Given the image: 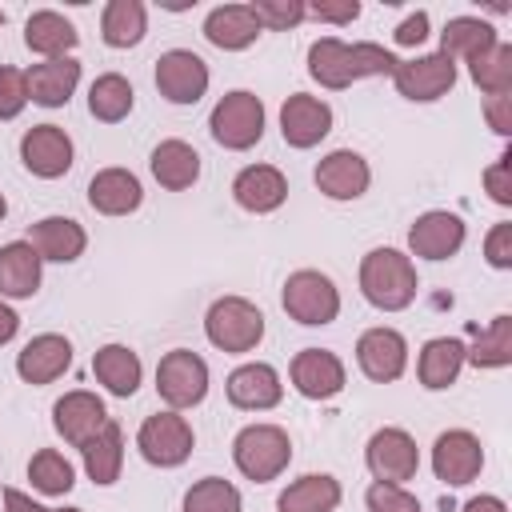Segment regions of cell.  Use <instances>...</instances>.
<instances>
[{"label":"cell","instance_id":"cell-1","mask_svg":"<svg viewBox=\"0 0 512 512\" xmlns=\"http://www.w3.org/2000/svg\"><path fill=\"white\" fill-rule=\"evenodd\" d=\"M400 64L396 52H388L384 44H372V40H340V36H320L308 44V76L328 88V92H340L356 80H368V76H392Z\"/></svg>","mask_w":512,"mask_h":512},{"label":"cell","instance_id":"cell-2","mask_svg":"<svg viewBox=\"0 0 512 512\" xmlns=\"http://www.w3.org/2000/svg\"><path fill=\"white\" fill-rule=\"evenodd\" d=\"M420 292V276L408 252L400 248H372L360 260V296L376 312H404Z\"/></svg>","mask_w":512,"mask_h":512},{"label":"cell","instance_id":"cell-3","mask_svg":"<svg viewBox=\"0 0 512 512\" xmlns=\"http://www.w3.org/2000/svg\"><path fill=\"white\" fill-rule=\"evenodd\" d=\"M232 464L244 480L268 484L292 464V440L280 424H244L232 440Z\"/></svg>","mask_w":512,"mask_h":512},{"label":"cell","instance_id":"cell-4","mask_svg":"<svg viewBox=\"0 0 512 512\" xmlns=\"http://www.w3.org/2000/svg\"><path fill=\"white\" fill-rule=\"evenodd\" d=\"M204 336L212 348L244 356L264 340V312L244 296H220L204 312Z\"/></svg>","mask_w":512,"mask_h":512},{"label":"cell","instance_id":"cell-5","mask_svg":"<svg viewBox=\"0 0 512 512\" xmlns=\"http://www.w3.org/2000/svg\"><path fill=\"white\" fill-rule=\"evenodd\" d=\"M208 132L228 152H248L264 140V100L248 88H232L216 100L208 116Z\"/></svg>","mask_w":512,"mask_h":512},{"label":"cell","instance_id":"cell-6","mask_svg":"<svg viewBox=\"0 0 512 512\" xmlns=\"http://www.w3.org/2000/svg\"><path fill=\"white\" fill-rule=\"evenodd\" d=\"M280 304L284 312L304 324V328H324L340 316V288L328 272L320 268H296L288 280H284V292H280Z\"/></svg>","mask_w":512,"mask_h":512},{"label":"cell","instance_id":"cell-7","mask_svg":"<svg viewBox=\"0 0 512 512\" xmlns=\"http://www.w3.org/2000/svg\"><path fill=\"white\" fill-rule=\"evenodd\" d=\"M156 396L172 412L196 408L208 396V364H204V356H196L192 348L164 352L160 364H156Z\"/></svg>","mask_w":512,"mask_h":512},{"label":"cell","instance_id":"cell-8","mask_svg":"<svg viewBox=\"0 0 512 512\" xmlns=\"http://www.w3.org/2000/svg\"><path fill=\"white\" fill-rule=\"evenodd\" d=\"M136 448L152 468H180L196 448V432L180 412L164 408L136 428Z\"/></svg>","mask_w":512,"mask_h":512},{"label":"cell","instance_id":"cell-9","mask_svg":"<svg viewBox=\"0 0 512 512\" xmlns=\"http://www.w3.org/2000/svg\"><path fill=\"white\" fill-rule=\"evenodd\" d=\"M364 464H368L372 480L408 484L420 472V448H416L412 432H404V428H376L364 444Z\"/></svg>","mask_w":512,"mask_h":512},{"label":"cell","instance_id":"cell-10","mask_svg":"<svg viewBox=\"0 0 512 512\" xmlns=\"http://www.w3.org/2000/svg\"><path fill=\"white\" fill-rule=\"evenodd\" d=\"M392 84L404 100L432 104V100H440L456 88V60H448L444 52H424V56L400 60L396 72H392Z\"/></svg>","mask_w":512,"mask_h":512},{"label":"cell","instance_id":"cell-11","mask_svg":"<svg viewBox=\"0 0 512 512\" xmlns=\"http://www.w3.org/2000/svg\"><path fill=\"white\" fill-rule=\"evenodd\" d=\"M156 92L168 100V104H196L204 92H208V64L204 56H196L192 48H168L156 56Z\"/></svg>","mask_w":512,"mask_h":512},{"label":"cell","instance_id":"cell-12","mask_svg":"<svg viewBox=\"0 0 512 512\" xmlns=\"http://www.w3.org/2000/svg\"><path fill=\"white\" fill-rule=\"evenodd\" d=\"M432 472L448 488H464L484 472V444L468 428H448L432 444Z\"/></svg>","mask_w":512,"mask_h":512},{"label":"cell","instance_id":"cell-13","mask_svg":"<svg viewBox=\"0 0 512 512\" xmlns=\"http://www.w3.org/2000/svg\"><path fill=\"white\" fill-rule=\"evenodd\" d=\"M464 240H468L464 216H456L448 208H428L408 228V256H420V260H452L464 248Z\"/></svg>","mask_w":512,"mask_h":512},{"label":"cell","instance_id":"cell-14","mask_svg":"<svg viewBox=\"0 0 512 512\" xmlns=\"http://www.w3.org/2000/svg\"><path fill=\"white\" fill-rule=\"evenodd\" d=\"M288 380L304 400H332L348 384V368L332 348H300L288 364Z\"/></svg>","mask_w":512,"mask_h":512},{"label":"cell","instance_id":"cell-15","mask_svg":"<svg viewBox=\"0 0 512 512\" xmlns=\"http://www.w3.org/2000/svg\"><path fill=\"white\" fill-rule=\"evenodd\" d=\"M72 160H76V148H72V136L60 124H32L20 136V164L40 180L68 176Z\"/></svg>","mask_w":512,"mask_h":512},{"label":"cell","instance_id":"cell-16","mask_svg":"<svg viewBox=\"0 0 512 512\" xmlns=\"http://www.w3.org/2000/svg\"><path fill=\"white\" fill-rule=\"evenodd\" d=\"M356 364H360V372L372 384L400 380L404 368H408V340H404V332H396L388 324L360 332V340H356Z\"/></svg>","mask_w":512,"mask_h":512},{"label":"cell","instance_id":"cell-17","mask_svg":"<svg viewBox=\"0 0 512 512\" xmlns=\"http://www.w3.org/2000/svg\"><path fill=\"white\" fill-rule=\"evenodd\" d=\"M332 104L320 100V96H308V92H292L284 104H280V136L288 148H316L328 132H332Z\"/></svg>","mask_w":512,"mask_h":512},{"label":"cell","instance_id":"cell-18","mask_svg":"<svg viewBox=\"0 0 512 512\" xmlns=\"http://www.w3.org/2000/svg\"><path fill=\"white\" fill-rule=\"evenodd\" d=\"M224 392H228V404L240 408V412H268V408H276L284 400V380H280V372L272 364L248 360V364L228 372Z\"/></svg>","mask_w":512,"mask_h":512},{"label":"cell","instance_id":"cell-19","mask_svg":"<svg viewBox=\"0 0 512 512\" xmlns=\"http://www.w3.org/2000/svg\"><path fill=\"white\" fill-rule=\"evenodd\" d=\"M72 368V340L60 332H40L16 352V376L32 388L60 380Z\"/></svg>","mask_w":512,"mask_h":512},{"label":"cell","instance_id":"cell-20","mask_svg":"<svg viewBox=\"0 0 512 512\" xmlns=\"http://www.w3.org/2000/svg\"><path fill=\"white\" fill-rule=\"evenodd\" d=\"M108 420H112V416H108L104 400H100L96 392H84V388L64 392V396L52 404V428H56V436H64V444H72V448H80L84 440H92Z\"/></svg>","mask_w":512,"mask_h":512},{"label":"cell","instance_id":"cell-21","mask_svg":"<svg viewBox=\"0 0 512 512\" xmlns=\"http://www.w3.org/2000/svg\"><path fill=\"white\" fill-rule=\"evenodd\" d=\"M312 180L328 200H360L368 192V184H372V168H368V160L360 152L336 148V152L320 156Z\"/></svg>","mask_w":512,"mask_h":512},{"label":"cell","instance_id":"cell-22","mask_svg":"<svg viewBox=\"0 0 512 512\" xmlns=\"http://www.w3.org/2000/svg\"><path fill=\"white\" fill-rule=\"evenodd\" d=\"M232 200L252 216H268L288 200V176L276 164H248L232 180Z\"/></svg>","mask_w":512,"mask_h":512},{"label":"cell","instance_id":"cell-23","mask_svg":"<svg viewBox=\"0 0 512 512\" xmlns=\"http://www.w3.org/2000/svg\"><path fill=\"white\" fill-rule=\"evenodd\" d=\"M88 204L100 212V216H128L144 204V184L136 172L112 164V168H100L92 180H88Z\"/></svg>","mask_w":512,"mask_h":512},{"label":"cell","instance_id":"cell-24","mask_svg":"<svg viewBox=\"0 0 512 512\" xmlns=\"http://www.w3.org/2000/svg\"><path fill=\"white\" fill-rule=\"evenodd\" d=\"M28 244L36 248L40 260H52V264H72L84 256L88 248V232L80 220L72 216H44L28 228Z\"/></svg>","mask_w":512,"mask_h":512},{"label":"cell","instance_id":"cell-25","mask_svg":"<svg viewBox=\"0 0 512 512\" xmlns=\"http://www.w3.org/2000/svg\"><path fill=\"white\" fill-rule=\"evenodd\" d=\"M28 104L40 108H64L80 84V60L76 56H60V60H40L28 72Z\"/></svg>","mask_w":512,"mask_h":512},{"label":"cell","instance_id":"cell-26","mask_svg":"<svg viewBox=\"0 0 512 512\" xmlns=\"http://www.w3.org/2000/svg\"><path fill=\"white\" fill-rule=\"evenodd\" d=\"M44 280V260L28 240L0 248V300H32Z\"/></svg>","mask_w":512,"mask_h":512},{"label":"cell","instance_id":"cell-27","mask_svg":"<svg viewBox=\"0 0 512 512\" xmlns=\"http://www.w3.org/2000/svg\"><path fill=\"white\" fill-rule=\"evenodd\" d=\"M260 20L252 16L248 4H220L204 16V40L220 52H244L260 40Z\"/></svg>","mask_w":512,"mask_h":512},{"label":"cell","instance_id":"cell-28","mask_svg":"<svg viewBox=\"0 0 512 512\" xmlns=\"http://www.w3.org/2000/svg\"><path fill=\"white\" fill-rule=\"evenodd\" d=\"M24 44L40 60H60V56H72V48L80 44V32L64 12L40 8V12H32L24 20Z\"/></svg>","mask_w":512,"mask_h":512},{"label":"cell","instance_id":"cell-29","mask_svg":"<svg viewBox=\"0 0 512 512\" xmlns=\"http://www.w3.org/2000/svg\"><path fill=\"white\" fill-rule=\"evenodd\" d=\"M460 372H464V340H456V336H432V340H424V348L416 356V380H420V388L444 392V388H452L460 380Z\"/></svg>","mask_w":512,"mask_h":512},{"label":"cell","instance_id":"cell-30","mask_svg":"<svg viewBox=\"0 0 512 512\" xmlns=\"http://www.w3.org/2000/svg\"><path fill=\"white\" fill-rule=\"evenodd\" d=\"M92 376H96V384H104L108 396L128 400V396H136V388H140L144 364H140V356H136L128 344H100V348L92 352Z\"/></svg>","mask_w":512,"mask_h":512},{"label":"cell","instance_id":"cell-31","mask_svg":"<svg viewBox=\"0 0 512 512\" xmlns=\"http://www.w3.org/2000/svg\"><path fill=\"white\" fill-rule=\"evenodd\" d=\"M148 168H152V176H156V184L160 188H168V192H184V188H192L196 180H200V152L188 144V140H160L156 148H152V156H148Z\"/></svg>","mask_w":512,"mask_h":512},{"label":"cell","instance_id":"cell-32","mask_svg":"<svg viewBox=\"0 0 512 512\" xmlns=\"http://www.w3.org/2000/svg\"><path fill=\"white\" fill-rule=\"evenodd\" d=\"M344 500V488L336 476L328 472H308L300 480H292L280 496H276V512H336Z\"/></svg>","mask_w":512,"mask_h":512},{"label":"cell","instance_id":"cell-33","mask_svg":"<svg viewBox=\"0 0 512 512\" xmlns=\"http://www.w3.org/2000/svg\"><path fill=\"white\" fill-rule=\"evenodd\" d=\"M80 456H84V472L92 484L108 488L120 480V468H124V432L116 420H108L92 440L80 444Z\"/></svg>","mask_w":512,"mask_h":512},{"label":"cell","instance_id":"cell-34","mask_svg":"<svg viewBox=\"0 0 512 512\" xmlns=\"http://www.w3.org/2000/svg\"><path fill=\"white\" fill-rule=\"evenodd\" d=\"M148 32V8L140 0H108L100 12V40L108 48H136Z\"/></svg>","mask_w":512,"mask_h":512},{"label":"cell","instance_id":"cell-35","mask_svg":"<svg viewBox=\"0 0 512 512\" xmlns=\"http://www.w3.org/2000/svg\"><path fill=\"white\" fill-rule=\"evenodd\" d=\"M500 36H496V28L488 24V20H480V16H452L448 24H444V32H440V52L448 56V60H476L480 52H488L492 44H496Z\"/></svg>","mask_w":512,"mask_h":512},{"label":"cell","instance_id":"cell-36","mask_svg":"<svg viewBox=\"0 0 512 512\" xmlns=\"http://www.w3.org/2000/svg\"><path fill=\"white\" fill-rule=\"evenodd\" d=\"M132 104H136V92H132L128 76H120V72H104V76H96L92 88H88V112H92L100 124H120V120H128Z\"/></svg>","mask_w":512,"mask_h":512},{"label":"cell","instance_id":"cell-37","mask_svg":"<svg viewBox=\"0 0 512 512\" xmlns=\"http://www.w3.org/2000/svg\"><path fill=\"white\" fill-rule=\"evenodd\" d=\"M464 364H476V368H508L512 364V316L500 312L488 320V328L464 344Z\"/></svg>","mask_w":512,"mask_h":512},{"label":"cell","instance_id":"cell-38","mask_svg":"<svg viewBox=\"0 0 512 512\" xmlns=\"http://www.w3.org/2000/svg\"><path fill=\"white\" fill-rule=\"evenodd\" d=\"M468 76L484 96H504L512 92V44L496 40L488 52H480L476 60H468Z\"/></svg>","mask_w":512,"mask_h":512},{"label":"cell","instance_id":"cell-39","mask_svg":"<svg viewBox=\"0 0 512 512\" xmlns=\"http://www.w3.org/2000/svg\"><path fill=\"white\" fill-rule=\"evenodd\" d=\"M28 484H32L40 496H68L72 484H76V468H72V460H68L64 452L40 448V452H32V460H28Z\"/></svg>","mask_w":512,"mask_h":512},{"label":"cell","instance_id":"cell-40","mask_svg":"<svg viewBox=\"0 0 512 512\" xmlns=\"http://www.w3.org/2000/svg\"><path fill=\"white\" fill-rule=\"evenodd\" d=\"M184 512H244L240 488L224 476H204L184 492Z\"/></svg>","mask_w":512,"mask_h":512},{"label":"cell","instance_id":"cell-41","mask_svg":"<svg viewBox=\"0 0 512 512\" xmlns=\"http://www.w3.org/2000/svg\"><path fill=\"white\" fill-rule=\"evenodd\" d=\"M248 8L264 32H288L304 20V0H252Z\"/></svg>","mask_w":512,"mask_h":512},{"label":"cell","instance_id":"cell-42","mask_svg":"<svg viewBox=\"0 0 512 512\" xmlns=\"http://www.w3.org/2000/svg\"><path fill=\"white\" fill-rule=\"evenodd\" d=\"M364 504H368V512H420V500L404 484H384V480L368 484Z\"/></svg>","mask_w":512,"mask_h":512},{"label":"cell","instance_id":"cell-43","mask_svg":"<svg viewBox=\"0 0 512 512\" xmlns=\"http://www.w3.org/2000/svg\"><path fill=\"white\" fill-rule=\"evenodd\" d=\"M28 108V76L24 68L0 64V120H16Z\"/></svg>","mask_w":512,"mask_h":512},{"label":"cell","instance_id":"cell-44","mask_svg":"<svg viewBox=\"0 0 512 512\" xmlns=\"http://www.w3.org/2000/svg\"><path fill=\"white\" fill-rule=\"evenodd\" d=\"M484 192H488V200L492 204H500V208H512V152L504 148L488 168H484Z\"/></svg>","mask_w":512,"mask_h":512},{"label":"cell","instance_id":"cell-45","mask_svg":"<svg viewBox=\"0 0 512 512\" xmlns=\"http://www.w3.org/2000/svg\"><path fill=\"white\" fill-rule=\"evenodd\" d=\"M484 260L496 272H508L512 268V220H500V224L488 228V236H484Z\"/></svg>","mask_w":512,"mask_h":512},{"label":"cell","instance_id":"cell-46","mask_svg":"<svg viewBox=\"0 0 512 512\" xmlns=\"http://www.w3.org/2000/svg\"><path fill=\"white\" fill-rule=\"evenodd\" d=\"M360 16V0H316V4H304V20H320V24H352Z\"/></svg>","mask_w":512,"mask_h":512},{"label":"cell","instance_id":"cell-47","mask_svg":"<svg viewBox=\"0 0 512 512\" xmlns=\"http://www.w3.org/2000/svg\"><path fill=\"white\" fill-rule=\"evenodd\" d=\"M484 120L496 136H512V92L504 96H484Z\"/></svg>","mask_w":512,"mask_h":512},{"label":"cell","instance_id":"cell-48","mask_svg":"<svg viewBox=\"0 0 512 512\" xmlns=\"http://www.w3.org/2000/svg\"><path fill=\"white\" fill-rule=\"evenodd\" d=\"M428 36H432V32H428V12H412V16H404V20L396 24V32H392V40H396L400 48H420Z\"/></svg>","mask_w":512,"mask_h":512},{"label":"cell","instance_id":"cell-49","mask_svg":"<svg viewBox=\"0 0 512 512\" xmlns=\"http://www.w3.org/2000/svg\"><path fill=\"white\" fill-rule=\"evenodd\" d=\"M0 496H4V512H84V508H48V504H36L20 488H4Z\"/></svg>","mask_w":512,"mask_h":512},{"label":"cell","instance_id":"cell-50","mask_svg":"<svg viewBox=\"0 0 512 512\" xmlns=\"http://www.w3.org/2000/svg\"><path fill=\"white\" fill-rule=\"evenodd\" d=\"M460 512H508V504L500 500V496H488V492H480V496H472Z\"/></svg>","mask_w":512,"mask_h":512},{"label":"cell","instance_id":"cell-51","mask_svg":"<svg viewBox=\"0 0 512 512\" xmlns=\"http://www.w3.org/2000/svg\"><path fill=\"white\" fill-rule=\"evenodd\" d=\"M16 332H20V316L0 300V344H8Z\"/></svg>","mask_w":512,"mask_h":512},{"label":"cell","instance_id":"cell-52","mask_svg":"<svg viewBox=\"0 0 512 512\" xmlns=\"http://www.w3.org/2000/svg\"><path fill=\"white\" fill-rule=\"evenodd\" d=\"M8 216V200H4V192H0V220Z\"/></svg>","mask_w":512,"mask_h":512},{"label":"cell","instance_id":"cell-53","mask_svg":"<svg viewBox=\"0 0 512 512\" xmlns=\"http://www.w3.org/2000/svg\"><path fill=\"white\" fill-rule=\"evenodd\" d=\"M0 24H4V8H0Z\"/></svg>","mask_w":512,"mask_h":512}]
</instances>
